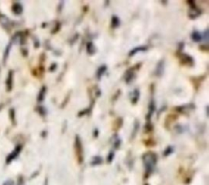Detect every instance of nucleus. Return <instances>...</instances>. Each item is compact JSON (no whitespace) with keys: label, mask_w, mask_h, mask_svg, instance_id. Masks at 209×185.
I'll return each mask as SVG.
<instances>
[{"label":"nucleus","mask_w":209,"mask_h":185,"mask_svg":"<svg viewBox=\"0 0 209 185\" xmlns=\"http://www.w3.org/2000/svg\"><path fill=\"white\" fill-rule=\"evenodd\" d=\"M39 111H40V113H42V114H44V110H43V108H42V107H40V108H39Z\"/></svg>","instance_id":"nucleus-23"},{"label":"nucleus","mask_w":209,"mask_h":185,"mask_svg":"<svg viewBox=\"0 0 209 185\" xmlns=\"http://www.w3.org/2000/svg\"><path fill=\"white\" fill-rule=\"evenodd\" d=\"M101 162H102V159L101 158V157H94V160L92 162V165H97V164L101 163Z\"/></svg>","instance_id":"nucleus-19"},{"label":"nucleus","mask_w":209,"mask_h":185,"mask_svg":"<svg viewBox=\"0 0 209 185\" xmlns=\"http://www.w3.org/2000/svg\"><path fill=\"white\" fill-rule=\"evenodd\" d=\"M75 147H76V152L77 155L79 157V162H82L83 160V149H82V145H81V142H80V140L78 136H76V141H75Z\"/></svg>","instance_id":"nucleus-4"},{"label":"nucleus","mask_w":209,"mask_h":185,"mask_svg":"<svg viewBox=\"0 0 209 185\" xmlns=\"http://www.w3.org/2000/svg\"><path fill=\"white\" fill-rule=\"evenodd\" d=\"M154 110H155V104H154V101L152 100L150 101V105H149V112H148V114L146 116L147 120H150V118H151V116H152L153 113H154Z\"/></svg>","instance_id":"nucleus-6"},{"label":"nucleus","mask_w":209,"mask_h":185,"mask_svg":"<svg viewBox=\"0 0 209 185\" xmlns=\"http://www.w3.org/2000/svg\"><path fill=\"white\" fill-rule=\"evenodd\" d=\"M180 61L184 65L192 66L194 65V60H193L192 57H190L186 54H181V56H180Z\"/></svg>","instance_id":"nucleus-3"},{"label":"nucleus","mask_w":209,"mask_h":185,"mask_svg":"<svg viewBox=\"0 0 209 185\" xmlns=\"http://www.w3.org/2000/svg\"><path fill=\"white\" fill-rule=\"evenodd\" d=\"M105 71H106V66H105V65H102V66H101V67L98 69V71H97V78H98L99 79H101V76L104 74Z\"/></svg>","instance_id":"nucleus-16"},{"label":"nucleus","mask_w":209,"mask_h":185,"mask_svg":"<svg viewBox=\"0 0 209 185\" xmlns=\"http://www.w3.org/2000/svg\"><path fill=\"white\" fill-rule=\"evenodd\" d=\"M20 150H21V146L19 145L17 146V147H16V149L12 151V153H10V155H9L8 157V158H7V162H11V161L13 160V159H15V158L18 156V154L20 153Z\"/></svg>","instance_id":"nucleus-5"},{"label":"nucleus","mask_w":209,"mask_h":185,"mask_svg":"<svg viewBox=\"0 0 209 185\" xmlns=\"http://www.w3.org/2000/svg\"><path fill=\"white\" fill-rule=\"evenodd\" d=\"M163 71H164V63H163V60H161V61L158 63V65H157L156 73H157L158 75L160 76L162 74V73H163Z\"/></svg>","instance_id":"nucleus-15"},{"label":"nucleus","mask_w":209,"mask_h":185,"mask_svg":"<svg viewBox=\"0 0 209 185\" xmlns=\"http://www.w3.org/2000/svg\"><path fill=\"white\" fill-rule=\"evenodd\" d=\"M12 82V73H9L8 79V81H7V87H8V90L10 91L11 88V82Z\"/></svg>","instance_id":"nucleus-17"},{"label":"nucleus","mask_w":209,"mask_h":185,"mask_svg":"<svg viewBox=\"0 0 209 185\" xmlns=\"http://www.w3.org/2000/svg\"><path fill=\"white\" fill-rule=\"evenodd\" d=\"M11 44H9L8 47H7V48H6V51H5V54H4V60H7V58L8 57V55H9V51H10V49H11Z\"/></svg>","instance_id":"nucleus-20"},{"label":"nucleus","mask_w":209,"mask_h":185,"mask_svg":"<svg viewBox=\"0 0 209 185\" xmlns=\"http://www.w3.org/2000/svg\"><path fill=\"white\" fill-rule=\"evenodd\" d=\"M134 77V73L133 72V69H129L128 71H127L126 73V75H125V80L127 82V83H129V82L133 80V78Z\"/></svg>","instance_id":"nucleus-11"},{"label":"nucleus","mask_w":209,"mask_h":185,"mask_svg":"<svg viewBox=\"0 0 209 185\" xmlns=\"http://www.w3.org/2000/svg\"><path fill=\"white\" fill-rule=\"evenodd\" d=\"M46 87H42L41 91H39V96H38V101L39 102H42L43 101L44 98H45V95H46Z\"/></svg>","instance_id":"nucleus-10"},{"label":"nucleus","mask_w":209,"mask_h":185,"mask_svg":"<svg viewBox=\"0 0 209 185\" xmlns=\"http://www.w3.org/2000/svg\"><path fill=\"white\" fill-rule=\"evenodd\" d=\"M87 51L89 55H93L96 52V48L94 47L92 42H89L87 43Z\"/></svg>","instance_id":"nucleus-9"},{"label":"nucleus","mask_w":209,"mask_h":185,"mask_svg":"<svg viewBox=\"0 0 209 185\" xmlns=\"http://www.w3.org/2000/svg\"><path fill=\"white\" fill-rule=\"evenodd\" d=\"M143 160H144L145 168H146L147 172H151L152 169L156 163V156L154 153H145L143 156Z\"/></svg>","instance_id":"nucleus-1"},{"label":"nucleus","mask_w":209,"mask_h":185,"mask_svg":"<svg viewBox=\"0 0 209 185\" xmlns=\"http://www.w3.org/2000/svg\"><path fill=\"white\" fill-rule=\"evenodd\" d=\"M3 185H13V183L11 182V181H10V180H8V181H7Z\"/></svg>","instance_id":"nucleus-22"},{"label":"nucleus","mask_w":209,"mask_h":185,"mask_svg":"<svg viewBox=\"0 0 209 185\" xmlns=\"http://www.w3.org/2000/svg\"><path fill=\"white\" fill-rule=\"evenodd\" d=\"M89 112H90V109H87L83 110V111H81V112H79V116L84 115V114H87V113H88Z\"/></svg>","instance_id":"nucleus-21"},{"label":"nucleus","mask_w":209,"mask_h":185,"mask_svg":"<svg viewBox=\"0 0 209 185\" xmlns=\"http://www.w3.org/2000/svg\"><path fill=\"white\" fill-rule=\"evenodd\" d=\"M12 11L14 12L15 14L20 15L22 13L23 11V8L20 3H15L14 5L12 6Z\"/></svg>","instance_id":"nucleus-7"},{"label":"nucleus","mask_w":209,"mask_h":185,"mask_svg":"<svg viewBox=\"0 0 209 185\" xmlns=\"http://www.w3.org/2000/svg\"><path fill=\"white\" fill-rule=\"evenodd\" d=\"M188 3H190V4H189V6H190V11H189V16L190 18H196V17H198L199 15H201V11L200 10H198L197 8H196V5L195 4V2H193V1H188L187 2Z\"/></svg>","instance_id":"nucleus-2"},{"label":"nucleus","mask_w":209,"mask_h":185,"mask_svg":"<svg viewBox=\"0 0 209 185\" xmlns=\"http://www.w3.org/2000/svg\"><path fill=\"white\" fill-rule=\"evenodd\" d=\"M139 97H140V91H139L138 89H135L133 91V96L132 97V102L133 104H136L138 101Z\"/></svg>","instance_id":"nucleus-13"},{"label":"nucleus","mask_w":209,"mask_h":185,"mask_svg":"<svg viewBox=\"0 0 209 185\" xmlns=\"http://www.w3.org/2000/svg\"><path fill=\"white\" fill-rule=\"evenodd\" d=\"M191 38H192L193 41H194V42H200L201 40L203 39V37H202V35H201L200 33H199V32H198V31H194V32H193L192 35H191Z\"/></svg>","instance_id":"nucleus-8"},{"label":"nucleus","mask_w":209,"mask_h":185,"mask_svg":"<svg viewBox=\"0 0 209 185\" xmlns=\"http://www.w3.org/2000/svg\"><path fill=\"white\" fill-rule=\"evenodd\" d=\"M9 20L7 18V17L5 16H1L0 17V24L3 25V26H6L7 25H8Z\"/></svg>","instance_id":"nucleus-18"},{"label":"nucleus","mask_w":209,"mask_h":185,"mask_svg":"<svg viewBox=\"0 0 209 185\" xmlns=\"http://www.w3.org/2000/svg\"><path fill=\"white\" fill-rule=\"evenodd\" d=\"M119 23H120V21H119V18L116 16H114L112 17V19H111V26H112V28L115 29L117 27H119Z\"/></svg>","instance_id":"nucleus-12"},{"label":"nucleus","mask_w":209,"mask_h":185,"mask_svg":"<svg viewBox=\"0 0 209 185\" xmlns=\"http://www.w3.org/2000/svg\"><path fill=\"white\" fill-rule=\"evenodd\" d=\"M146 49H147L146 47H139V48H134V49H133V50H131V51L129 52V56H133V55H135V54H136V52H138V51H145Z\"/></svg>","instance_id":"nucleus-14"}]
</instances>
